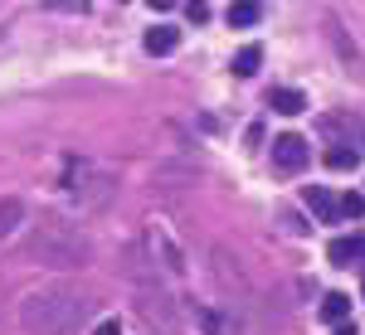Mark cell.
<instances>
[{"mask_svg": "<svg viewBox=\"0 0 365 335\" xmlns=\"http://www.w3.org/2000/svg\"><path fill=\"white\" fill-rule=\"evenodd\" d=\"M93 316L83 292H29L20 302V326L29 335H78Z\"/></svg>", "mask_w": 365, "mask_h": 335, "instance_id": "cell-1", "label": "cell"}, {"mask_svg": "<svg viewBox=\"0 0 365 335\" xmlns=\"http://www.w3.org/2000/svg\"><path fill=\"white\" fill-rule=\"evenodd\" d=\"M29 262H44V267H63V272H73V267H83L88 257H93V243H88V233L78 223L68 219H39L29 223L25 233V248H20Z\"/></svg>", "mask_w": 365, "mask_h": 335, "instance_id": "cell-2", "label": "cell"}, {"mask_svg": "<svg viewBox=\"0 0 365 335\" xmlns=\"http://www.w3.org/2000/svg\"><path fill=\"white\" fill-rule=\"evenodd\" d=\"M210 272H215V282H220V292H225L234 307H249L253 302V282L249 272L239 267V257L229 248H220V243H210Z\"/></svg>", "mask_w": 365, "mask_h": 335, "instance_id": "cell-3", "label": "cell"}, {"mask_svg": "<svg viewBox=\"0 0 365 335\" xmlns=\"http://www.w3.org/2000/svg\"><path fill=\"white\" fill-rule=\"evenodd\" d=\"M312 161V151H307V141L297 137V132H282L278 141H273V166L278 170H302Z\"/></svg>", "mask_w": 365, "mask_h": 335, "instance_id": "cell-4", "label": "cell"}, {"mask_svg": "<svg viewBox=\"0 0 365 335\" xmlns=\"http://www.w3.org/2000/svg\"><path fill=\"white\" fill-rule=\"evenodd\" d=\"M151 248L161 252V267H166L170 277H185V257H180V248H175V243H170L166 228H151Z\"/></svg>", "mask_w": 365, "mask_h": 335, "instance_id": "cell-5", "label": "cell"}, {"mask_svg": "<svg viewBox=\"0 0 365 335\" xmlns=\"http://www.w3.org/2000/svg\"><path fill=\"white\" fill-rule=\"evenodd\" d=\"M327 257H331L336 267H346V262H356V257H365V233H346V238H331V248H327Z\"/></svg>", "mask_w": 365, "mask_h": 335, "instance_id": "cell-6", "label": "cell"}, {"mask_svg": "<svg viewBox=\"0 0 365 335\" xmlns=\"http://www.w3.org/2000/svg\"><path fill=\"white\" fill-rule=\"evenodd\" d=\"M302 199H307V209L317 214L322 223H336V195L331 190H322V185H307L302 190Z\"/></svg>", "mask_w": 365, "mask_h": 335, "instance_id": "cell-7", "label": "cell"}, {"mask_svg": "<svg viewBox=\"0 0 365 335\" xmlns=\"http://www.w3.org/2000/svg\"><path fill=\"white\" fill-rule=\"evenodd\" d=\"M317 316H322L327 326H346V316H351V297H346V292H327L322 307H317Z\"/></svg>", "mask_w": 365, "mask_h": 335, "instance_id": "cell-8", "label": "cell"}, {"mask_svg": "<svg viewBox=\"0 0 365 335\" xmlns=\"http://www.w3.org/2000/svg\"><path fill=\"white\" fill-rule=\"evenodd\" d=\"M175 44H180V29H175V25H156V29H146V54L166 58Z\"/></svg>", "mask_w": 365, "mask_h": 335, "instance_id": "cell-9", "label": "cell"}, {"mask_svg": "<svg viewBox=\"0 0 365 335\" xmlns=\"http://www.w3.org/2000/svg\"><path fill=\"white\" fill-rule=\"evenodd\" d=\"M268 107L282 112V117H297V112L307 107V97H302L297 87H273V92H268Z\"/></svg>", "mask_w": 365, "mask_h": 335, "instance_id": "cell-10", "label": "cell"}, {"mask_svg": "<svg viewBox=\"0 0 365 335\" xmlns=\"http://www.w3.org/2000/svg\"><path fill=\"white\" fill-rule=\"evenodd\" d=\"M20 223H25V204H20L15 195H5L0 199V238H10Z\"/></svg>", "mask_w": 365, "mask_h": 335, "instance_id": "cell-11", "label": "cell"}, {"mask_svg": "<svg viewBox=\"0 0 365 335\" xmlns=\"http://www.w3.org/2000/svg\"><path fill=\"white\" fill-rule=\"evenodd\" d=\"M258 68H263V49H258V44H244V49L234 54V73H239V78H253Z\"/></svg>", "mask_w": 365, "mask_h": 335, "instance_id": "cell-12", "label": "cell"}, {"mask_svg": "<svg viewBox=\"0 0 365 335\" xmlns=\"http://www.w3.org/2000/svg\"><path fill=\"white\" fill-rule=\"evenodd\" d=\"M331 170H356L361 166V151L356 146H327V156H322Z\"/></svg>", "mask_w": 365, "mask_h": 335, "instance_id": "cell-13", "label": "cell"}, {"mask_svg": "<svg viewBox=\"0 0 365 335\" xmlns=\"http://www.w3.org/2000/svg\"><path fill=\"white\" fill-rule=\"evenodd\" d=\"M253 25H258V5H249V0L229 5V29H253Z\"/></svg>", "mask_w": 365, "mask_h": 335, "instance_id": "cell-14", "label": "cell"}, {"mask_svg": "<svg viewBox=\"0 0 365 335\" xmlns=\"http://www.w3.org/2000/svg\"><path fill=\"white\" fill-rule=\"evenodd\" d=\"M336 214H341V219H365V195H361V190L341 195L336 199Z\"/></svg>", "mask_w": 365, "mask_h": 335, "instance_id": "cell-15", "label": "cell"}, {"mask_svg": "<svg viewBox=\"0 0 365 335\" xmlns=\"http://www.w3.org/2000/svg\"><path fill=\"white\" fill-rule=\"evenodd\" d=\"M185 20H190V25H205V20H210V5L190 0V5H185Z\"/></svg>", "mask_w": 365, "mask_h": 335, "instance_id": "cell-16", "label": "cell"}, {"mask_svg": "<svg viewBox=\"0 0 365 335\" xmlns=\"http://www.w3.org/2000/svg\"><path fill=\"white\" fill-rule=\"evenodd\" d=\"M93 335H122V326H117L113 316H108V321H98V326H93Z\"/></svg>", "mask_w": 365, "mask_h": 335, "instance_id": "cell-17", "label": "cell"}, {"mask_svg": "<svg viewBox=\"0 0 365 335\" xmlns=\"http://www.w3.org/2000/svg\"><path fill=\"white\" fill-rule=\"evenodd\" d=\"M263 137H268V132H263V122H253V127H249V146H253V151L263 146Z\"/></svg>", "mask_w": 365, "mask_h": 335, "instance_id": "cell-18", "label": "cell"}, {"mask_svg": "<svg viewBox=\"0 0 365 335\" xmlns=\"http://www.w3.org/2000/svg\"><path fill=\"white\" fill-rule=\"evenodd\" d=\"M336 335H356V326H351V321H346V326H336Z\"/></svg>", "mask_w": 365, "mask_h": 335, "instance_id": "cell-19", "label": "cell"}]
</instances>
